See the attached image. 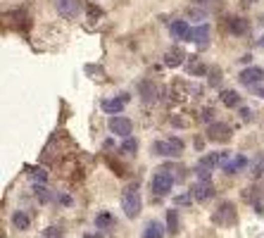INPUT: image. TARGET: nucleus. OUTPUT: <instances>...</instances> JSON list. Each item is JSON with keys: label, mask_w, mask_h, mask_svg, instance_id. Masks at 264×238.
Segmentation results:
<instances>
[{"label": "nucleus", "mask_w": 264, "mask_h": 238, "mask_svg": "<svg viewBox=\"0 0 264 238\" xmlns=\"http://www.w3.org/2000/svg\"><path fill=\"white\" fill-rule=\"evenodd\" d=\"M153 152L155 155H165V157H178L183 152V141L178 136H172L167 141H155L153 143Z\"/></svg>", "instance_id": "obj_1"}, {"label": "nucleus", "mask_w": 264, "mask_h": 238, "mask_svg": "<svg viewBox=\"0 0 264 238\" xmlns=\"http://www.w3.org/2000/svg\"><path fill=\"white\" fill-rule=\"evenodd\" d=\"M121 207H124V215L129 217V219H136V217H138V212H141V195L136 191V186H131V188L124 193Z\"/></svg>", "instance_id": "obj_2"}, {"label": "nucleus", "mask_w": 264, "mask_h": 238, "mask_svg": "<svg viewBox=\"0 0 264 238\" xmlns=\"http://www.w3.org/2000/svg\"><path fill=\"white\" fill-rule=\"evenodd\" d=\"M236 219H238V215H236L233 203H221V205L217 207V212L212 215V222L219 224V227H233Z\"/></svg>", "instance_id": "obj_3"}, {"label": "nucleus", "mask_w": 264, "mask_h": 238, "mask_svg": "<svg viewBox=\"0 0 264 238\" xmlns=\"http://www.w3.org/2000/svg\"><path fill=\"white\" fill-rule=\"evenodd\" d=\"M174 176L167 172V169H160V172L153 176V193L155 195H169L172 188H174Z\"/></svg>", "instance_id": "obj_4"}, {"label": "nucleus", "mask_w": 264, "mask_h": 238, "mask_svg": "<svg viewBox=\"0 0 264 238\" xmlns=\"http://www.w3.org/2000/svg\"><path fill=\"white\" fill-rule=\"evenodd\" d=\"M207 141H212V143L231 141V126L224 124V121H212L207 126Z\"/></svg>", "instance_id": "obj_5"}, {"label": "nucleus", "mask_w": 264, "mask_h": 238, "mask_svg": "<svg viewBox=\"0 0 264 238\" xmlns=\"http://www.w3.org/2000/svg\"><path fill=\"white\" fill-rule=\"evenodd\" d=\"M110 131H112V133H117V136H121V138H129V136H131V131H133L131 119L112 117L110 119Z\"/></svg>", "instance_id": "obj_6"}, {"label": "nucleus", "mask_w": 264, "mask_h": 238, "mask_svg": "<svg viewBox=\"0 0 264 238\" xmlns=\"http://www.w3.org/2000/svg\"><path fill=\"white\" fill-rule=\"evenodd\" d=\"M238 81L245 84V86H255V84L264 81V69L262 67H248V69H243L238 74Z\"/></svg>", "instance_id": "obj_7"}, {"label": "nucleus", "mask_w": 264, "mask_h": 238, "mask_svg": "<svg viewBox=\"0 0 264 238\" xmlns=\"http://www.w3.org/2000/svg\"><path fill=\"white\" fill-rule=\"evenodd\" d=\"M190 195H193V200L205 203V200H209V198H214V186L209 184V181H198V184L190 188Z\"/></svg>", "instance_id": "obj_8"}, {"label": "nucleus", "mask_w": 264, "mask_h": 238, "mask_svg": "<svg viewBox=\"0 0 264 238\" xmlns=\"http://www.w3.org/2000/svg\"><path fill=\"white\" fill-rule=\"evenodd\" d=\"M245 167H248V157H245V155H233L231 160L226 157V160L221 162V169L226 174H238L241 169H245Z\"/></svg>", "instance_id": "obj_9"}, {"label": "nucleus", "mask_w": 264, "mask_h": 238, "mask_svg": "<svg viewBox=\"0 0 264 238\" xmlns=\"http://www.w3.org/2000/svg\"><path fill=\"white\" fill-rule=\"evenodd\" d=\"M126 103H129V96H126V93H121V96L112 98V100H102V110H105L107 115H119Z\"/></svg>", "instance_id": "obj_10"}, {"label": "nucleus", "mask_w": 264, "mask_h": 238, "mask_svg": "<svg viewBox=\"0 0 264 238\" xmlns=\"http://www.w3.org/2000/svg\"><path fill=\"white\" fill-rule=\"evenodd\" d=\"M190 33H193V29L188 26L186 19H176L172 24V36H174L176 41H190Z\"/></svg>", "instance_id": "obj_11"}, {"label": "nucleus", "mask_w": 264, "mask_h": 238, "mask_svg": "<svg viewBox=\"0 0 264 238\" xmlns=\"http://www.w3.org/2000/svg\"><path fill=\"white\" fill-rule=\"evenodd\" d=\"M190 41H193L195 45H200V48H207V45H209V26H207V24L195 26L193 33H190Z\"/></svg>", "instance_id": "obj_12"}, {"label": "nucleus", "mask_w": 264, "mask_h": 238, "mask_svg": "<svg viewBox=\"0 0 264 238\" xmlns=\"http://www.w3.org/2000/svg\"><path fill=\"white\" fill-rule=\"evenodd\" d=\"M138 91H141V98H143L145 103H155L157 96H160V88L155 86L153 81H141V84H138Z\"/></svg>", "instance_id": "obj_13"}, {"label": "nucleus", "mask_w": 264, "mask_h": 238, "mask_svg": "<svg viewBox=\"0 0 264 238\" xmlns=\"http://www.w3.org/2000/svg\"><path fill=\"white\" fill-rule=\"evenodd\" d=\"M229 157V152H209V155H205L202 160L198 162V167H205V169H214L217 164H221L224 160Z\"/></svg>", "instance_id": "obj_14"}, {"label": "nucleus", "mask_w": 264, "mask_h": 238, "mask_svg": "<svg viewBox=\"0 0 264 238\" xmlns=\"http://www.w3.org/2000/svg\"><path fill=\"white\" fill-rule=\"evenodd\" d=\"M181 62H186V53L181 48H169L165 55V65L167 67H178Z\"/></svg>", "instance_id": "obj_15"}, {"label": "nucleus", "mask_w": 264, "mask_h": 238, "mask_svg": "<svg viewBox=\"0 0 264 238\" xmlns=\"http://www.w3.org/2000/svg\"><path fill=\"white\" fill-rule=\"evenodd\" d=\"M12 227L19 229V231H26V229L31 227V217H29V212H24V210L12 212Z\"/></svg>", "instance_id": "obj_16"}, {"label": "nucleus", "mask_w": 264, "mask_h": 238, "mask_svg": "<svg viewBox=\"0 0 264 238\" xmlns=\"http://www.w3.org/2000/svg\"><path fill=\"white\" fill-rule=\"evenodd\" d=\"M57 10H60V14H65V17H77L79 5H77V0H57Z\"/></svg>", "instance_id": "obj_17"}, {"label": "nucleus", "mask_w": 264, "mask_h": 238, "mask_svg": "<svg viewBox=\"0 0 264 238\" xmlns=\"http://www.w3.org/2000/svg\"><path fill=\"white\" fill-rule=\"evenodd\" d=\"M229 29H231V33L243 36V33H248L250 24H248V19H243V17H231V19H229Z\"/></svg>", "instance_id": "obj_18"}, {"label": "nucleus", "mask_w": 264, "mask_h": 238, "mask_svg": "<svg viewBox=\"0 0 264 238\" xmlns=\"http://www.w3.org/2000/svg\"><path fill=\"white\" fill-rule=\"evenodd\" d=\"M143 238H165V227L160 222H150L143 231Z\"/></svg>", "instance_id": "obj_19"}, {"label": "nucleus", "mask_w": 264, "mask_h": 238, "mask_svg": "<svg viewBox=\"0 0 264 238\" xmlns=\"http://www.w3.org/2000/svg\"><path fill=\"white\" fill-rule=\"evenodd\" d=\"M178 212L176 210H167V231L172 234V236H176L178 234Z\"/></svg>", "instance_id": "obj_20"}, {"label": "nucleus", "mask_w": 264, "mask_h": 238, "mask_svg": "<svg viewBox=\"0 0 264 238\" xmlns=\"http://www.w3.org/2000/svg\"><path fill=\"white\" fill-rule=\"evenodd\" d=\"M221 103H224L226 108H236V105H241V96H238L236 91H224V93H221Z\"/></svg>", "instance_id": "obj_21"}, {"label": "nucleus", "mask_w": 264, "mask_h": 238, "mask_svg": "<svg viewBox=\"0 0 264 238\" xmlns=\"http://www.w3.org/2000/svg\"><path fill=\"white\" fill-rule=\"evenodd\" d=\"M33 193H36V198H38L41 203H50V200L55 198L50 188H45V186H41V184H36V186H33Z\"/></svg>", "instance_id": "obj_22"}, {"label": "nucleus", "mask_w": 264, "mask_h": 238, "mask_svg": "<svg viewBox=\"0 0 264 238\" xmlns=\"http://www.w3.org/2000/svg\"><path fill=\"white\" fill-rule=\"evenodd\" d=\"M114 224V217L110 215V212H100L98 217H95V227L100 229V231H105L107 227H112Z\"/></svg>", "instance_id": "obj_23"}, {"label": "nucleus", "mask_w": 264, "mask_h": 238, "mask_svg": "<svg viewBox=\"0 0 264 238\" xmlns=\"http://www.w3.org/2000/svg\"><path fill=\"white\" fill-rule=\"evenodd\" d=\"M136 150H138V141H136L133 136H129V138H124V141H121V152H126V155H133Z\"/></svg>", "instance_id": "obj_24"}, {"label": "nucleus", "mask_w": 264, "mask_h": 238, "mask_svg": "<svg viewBox=\"0 0 264 238\" xmlns=\"http://www.w3.org/2000/svg\"><path fill=\"white\" fill-rule=\"evenodd\" d=\"M165 169L172 174V176H174L176 181H183V176H186V169H183L181 164H167Z\"/></svg>", "instance_id": "obj_25"}, {"label": "nucleus", "mask_w": 264, "mask_h": 238, "mask_svg": "<svg viewBox=\"0 0 264 238\" xmlns=\"http://www.w3.org/2000/svg\"><path fill=\"white\" fill-rule=\"evenodd\" d=\"M62 236H65V231L60 227H48L43 234H41V238H62Z\"/></svg>", "instance_id": "obj_26"}, {"label": "nucleus", "mask_w": 264, "mask_h": 238, "mask_svg": "<svg viewBox=\"0 0 264 238\" xmlns=\"http://www.w3.org/2000/svg\"><path fill=\"white\" fill-rule=\"evenodd\" d=\"M188 72H190V74H202V72H205V65H202L200 60H190V62H188Z\"/></svg>", "instance_id": "obj_27"}, {"label": "nucleus", "mask_w": 264, "mask_h": 238, "mask_svg": "<svg viewBox=\"0 0 264 238\" xmlns=\"http://www.w3.org/2000/svg\"><path fill=\"white\" fill-rule=\"evenodd\" d=\"M221 79H224L221 69H217V67H214V69H209V86H217Z\"/></svg>", "instance_id": "obj_28"}, {"label": "nucleus", "mask_w": 264, "mask_h": 238, "mask_svg": "<svg viewBox=\"0 0 264 238\" xmlns=\"http://www.w3.org/2000/svg\"><path fill=\"white\" fill-rule=\"evenodd\" d=\"M190 200H193V195H190V193L176 195V198H174V205H178V207L183 205V207H186V205H190Z\"/></svg>", "instance_id": "obj_29"}, {"label": "nucleus", "mask_w": 264, "mask_h": 238, "mask_svg": "<svg viewBox=\"0 0 264 238\" xmlns=\"http://www.w3.org/2000/svg\"><path fill=\"white\" fill-rule=\"evenodd\" d=\"M31 174H33V179H36V181H45V179H48V172L38 169V167H36V169H31Z\"/></svg>", "instance_id": "obj_30"}, {"label": "nucleus", "mask_w": 264, "mask_h": 238, "mask_svg": "<svg viewBox=\"0 0 264 238\" xmlns=\"http://www.w3.org/2000/svg\"><path fill=\"white\" fill-rule=\"evenodd\" d=\"M241 117H243V121H253V112H250V108H241Z\"/></svg>", "instance_id": "obj_31"}, {"label": "nucleus", "mask_w": 264, "mask_h": 238, "mask_svg": "<svg viewBox=\"0 0 264 238\" xmlns=\"http://www.w3.org/2000/svg\"><path fill=\"white\" fill-rule=\"evenodd\" d=\"M188 17H195V19L200 22V19H205V12H202V10H190V12H188Z\"/></svg>", "instance_id": "obj_32"}, {"label": "nucleus", "mask_w": 264, "mask_h": 238, "mask_svg": "<svg viewBox=\"0 0 264 238\" xmlns=\"http://www.w3.org/2000/svg\"><path fill=\"white\" fill-rule=\"evenodd\" d=\"M212 115H214V112H212V108H207V110H202L200 119H202V121H209V119H212Z\"/></svg>", "instance_id": "obj_33"}, {"label": "nucleus", "mask_w": 264, "mask_h": 238, "mask_svg": "<svg viewBox=\"0 0 264 238\" xmlns=\"http://www.w3.org/2000/svg\"><path fill=\"white\" fill-rule=\"evenodd\" d=\"M190 93H193V96H202V86L193 84V86H190Z\"/></svg>", "instance_id": "obj_34"}, {"label": "nucleus", "mask_w": 264, "mask_h": 238, "mask_svg": "<svg viewBox=\"0 0 264 238\" xmlns=\"http://www.w3.org/2000/svg\"><path fill=\"white\" fill-rule=\"evenodd\" d=\"M60 203H62V205H72V198H69L67 193H62L60 195Z\"/></svg>", "instance_id": "obj_35"}, {"label": "nucleus", "mask_w": 264, "mask_h": 238, "mask_svg": "<svg viewBox=\"0 0 264 238\" xmlns=\"http://www.w3.org/2000/svg\"><path fill=\"white\" fill-rule=\"evenodd\" d=\"M253 93H255V96H260V98H264V88L255 84V86H253Z\"/></svg>", "instance_id": "obj_36"}, {"label": "nucleus", "mask_w": 264, "mask_h": 238, "mask_svg": "<svg viewBox=\"0 0 264 238\" xmlns=\"http://www.w3.org/2000/svg\"><path fill=\"white\" fill-rule=\"evenodd\" d=\"M86 238H100V236H98V234H88Z\"/></svg>", "instance_id": "obj_37"}, {"label": "nucleus", "mask_w": 264, "mask_h": 238, "mask_svg": "<svg viewBox=\"0 0 264 238\" xmlns=\"http://www.w3.org/2000/svg\"><path fill=\"white\" fill-rule=\"evenodd\" d=\"M195 2H198V5H200V2H207V0H195Z\"/></svg>", "instance_id": "obj_38"}, {"label": "nucleus", "mask_w": 264, "mask_h": 238, "mask_svg": "<svg viewBox=\"0 0 264 238\" xmlns=\"http://www.w3.org/2000/svg\"><path fill=\"white\" fill-rule=\"evenodd\" d=\"M248 2H253V0H248Z\"/></svg>", "instance_id": "obj_39"}]
</instances>
